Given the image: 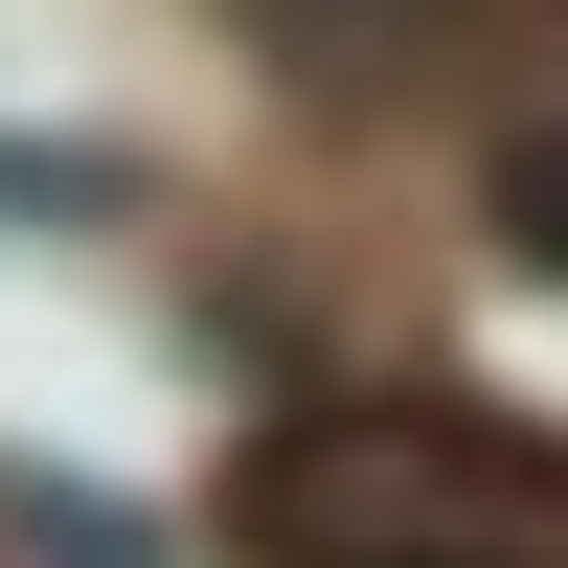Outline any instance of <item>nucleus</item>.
<instances>
[{
    "mask_svg": "<svg viewBox=\"0 0 568 568\" xmlns=\"http://www.w3.org/2000/svg\"><path fill=\"white\" fill-rule=\"evenodd\" d=\"M227 546L251 568H568V455L433 387H342L227 455Z\"/></svg>",
    "mask_w": 568,
    "mask_h": 568,
    "instance_id": "nucleus-1",
    "label": "nucleus"
},
{
    "mask_svg": "<svg viewBox=\"0 0 568 568\" xmlns=\"http://www.w3.org/2000/svg\"><path fill=\"white\" fill-rule=\"evenodd\" d=\"M500 251H524V273H568V114H524V136H500Z\"/></svg>",
    "mask_w": 568,
    "mask_h": 568,
    "instance_id": "nucleus-2",
    "label": "nucleus"
}]
</instances>
